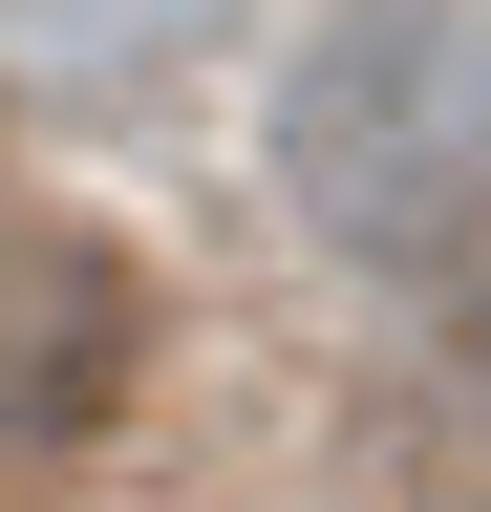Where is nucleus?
Masks as SVG:
<instances>
[{
  "instance_id": "obj_1",
  "label": "nucleus",
  "mask_w": 491,
  "mask_h": 512,
  "mask_svg": "<svg viewBox=\"0 0 491 512\" xmlns=\"http://www.w3.org/2000/svg\"><path fill=\"white\" fill-rule=\"evenodd\" d=\"M278 214L363 278L491 256V0H321L278 64Z\"/></svg>"
},
{
  "instance_id": "obj_2",
  "label": "nucleus",
  "mask_w": 491,
  "mask_h": 512,
  "mask_svg": "<svg viewBox=\"0 0 491 512\" xmlns=\"http://www.w3.org/2000/svg\"><path fill=\"white\" fill-rule=\"evenodd\" d=\"M129 363H150L129 256L65 235V214H22L0 235V448H86L107 406H129Z\"/></svg>"
},
{
  "instance_id": "obj_3",
  "label": "nucleus",
  "mask_w": 491,
  "mask_h": 512,
  "mask_svg": "<svg viewBox=\"0 0 491 512\" xmlns=\"http://www.w3.org/2000/svg\"><path fill=\"white\" fill-rule=\"evenodd\" d=\"M235 0H0V64H43V86H150V64H193Z\"/></svg>"
}]
</instances>
